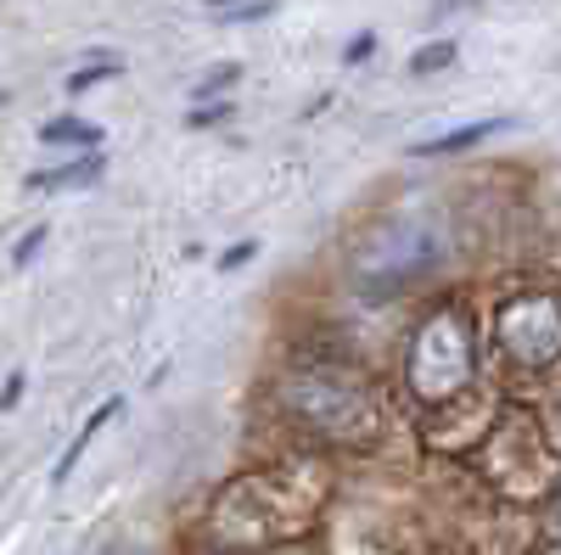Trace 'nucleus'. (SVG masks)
I'll return each mask as SVG.
<instances>
[{"instance_id":"nucleus-10","label":"nucleus","mask_w":561,"mask_h":555,"mask_svg":"<svg viewBox=\"0 0 561 555\" xmlns=\"http://www.w3.org/2000/svg\"><path fill=\"white\" fill-rule=\"evenodd\" d=\"M237 79H242V68H237V62H219V68H208V73L192 84V96L208 107V102H219V96H225V90L237 84Z\"/></svg>"},{"instance_id":"nucleus-12","label":"nucleus","mask_w":561,"mask_h":555,"mask_svg":"<svg viewBox=\"0 0 561 555\" xmlns=\"http://www.w3.org/2000/svg\"><path fill=\"white\" fill-rule=\"evenodd\" d=\"M230 113H237L230 102H214V107H192V113H185V129H214V124H230Z\"/></svg>"},{"instance_id":"nucleus-1","label":"nucleus","mask_w":561,"mask_h":555,"mask_svg":"<svg viewBox=\"0 0 561 555\" xmlns=\"http://www.w3.org/2000/svg\"><path fill=\"white\" fill-rule=\"evenodd\" d=\"M287 421H298L304 432L325 438V443H348V449H370L388 427V409H382V393L370 388L359 370L348 365H298L280 377L275 388Z\"/></svg>"},{"instance_id":"nucleus-14","label":"nucleus","mask_w":561,"mask_h":555,"mask_svg":"<svg viewBox=\"0 0 561 555\" xmlns=\"http://www.w3.org/2000/svg\"><path fill=\"white\" fill-rule=\"evenodd\" d=\"M23 393H28V370H12V377H7V388H0V409H18L23 404Z\"/></svg>"},{"instance_id":"nucleus-11","label":"nucleus","mask_w":561,"mask_h":555,"mask_svg":"<svg viewBox=\"0 0 561 555\" xmlns=\"http://www.w3.org/2000/svg\"><path fill=\"white\" fill-rule=\"evenodd\" d=\"M449 62H455V39H433V45H421V51L410 57V73L427 79V73H438V68H449Z\"/></svg>"},{"instance_id":"nucleus-8","label":"nucleus","mask_w":561,"mask_h":555,"mask_svg":"<svg viewBox=\"0 0 561 555\" xmlns=\"http://www.w3.org/2000/svg\"><path fill=\"white\" fill-rule=\"evenodd\" d=\"M39 141L45 147H84V152H96L102 147V129L84 124V118H51V124H39Z\"/></svg>"},{"instance_id":"nucleus-4","label":"nucleus","mask_w":561,"mask_h":555,"mask_svg":"<svg viewBox=\"0 0 561 555\" xmlns=\"http://www.w3.org/2000/svg\"><path fill=\"white\" fill-rule=\"evenodd\" d=\"M494 343L511 370L528 377H556V348H561V309L550 287H523L494 309Z\"/></svg>"},{"instance_id":"nucleus-16","label":"nucleus","mask_w":561,"mask_h":555,"mask_svg":"<svg viewBox=\"0 0 561 555\" xmlns=\"http://www.w3.org/2000/svg\"><path fill=\"white\" fill-rule=\"evenodd\" d=\"M253 258H259V242H237V247L219 253V269L230 275V269H242V264H253Z\"/></svg>"},{"instance_id":"nucleus-18","label":"nucleus","mask_w":561,"mask_h":555,"mask_svg":"<svg viewBox=\"0 0 561 555\" xmlns=\"http://www.w3.org/2000/svg\"><path fill=\"white\" fill-rule=\"evenodd\" d=\"M478 7H483V0H438L433 18H449V12H478Z\"/></svg>"},{"instance_id":"nucleus-6","label":"nucleus","mask_w":561,"mask_h":555,"mask_svg":"<svg viewBox=\"0 0 561 555\" xmlns=\"http://www.w3.org/2000/svg\"><path fill=\"white\" fill-rule=\"evenodd\" d=\"M500 129H511V118H483V124H460V129L438 135V141H421V147H410V158H455V152H472V147L494 141Z\"/></svg>"},{"instance_id":"nucleus-2","label":"nucleus","mask_w":561,"mask_h":555,"mask_svg":"<svg viewBox=\"0 0 561 555\" xmlns=\"http://www.w3.org/2000/svg\"><path fill=\"white\" fill-rule=\"evenodd\" d=\"M478 359H483V332H478V314L466 298H444L433 314L415 320L410 348H404V388L433 404L449 409L455 398L472 393L478 382Z\"/></svg>"},{"instance_id":"nucleus-7","label":"nucleus","mask_w":561,"mask_h":555,"mask_svg":"<svg viewBox=\"0 0 561 555\" xmlns=\"http://www.w3.org/2000/svg\"><path fill=\"white\" fill-rule=\"evenodd\" d=\"M118 409H124V398H102L96 409H90V421L79 427V438H73L68 449H62V460H57V472H51V483H57V488H62V483L73 477V466H79V454L90 449V438H96V432H102V427L113 421V415H118Z\"/></svg>"},{"instance_id":"nucleus-19","label":"nucleus","mask_w":561,"mask_h":555,"mask_svg":"<svg viewBox=\"0 0 561 555\" xmlns=\"http://www.w3.org/2000/svg\"><path fill=\"white\" fill-rule=\"evenodd\" d=\"M96 555H152L147 544H107V550H96Z\"/></svg>"},{"instance_id":"nucleus-17","label":"nucleus","mask_w":561,"mask_h":555,"mask_svg":"<svg viewBox=\"0 0 561 555\" xmlns=\"http://www.w3.org/2000/svg\"><path fill=\"white\" fill-rule=\"evenodd\" d=\"M370 57H377V34L365 28V34H354V39H348V51H343V62H370Z\"/></svg>"},{"instance_id":"nucleus-20","label":"nucleus","mask_w":561,"mask_h":555,"mask_svg":"<svg viewBox=\"0 0 561 555\" xmlns=\"http://www.w3.org/2000/svg\"><path fill=\"white\" fill-rule=\"evenodd\" d=\"M203 7H208V12H237L242 0H203Z\"/></svg>"},{"instance_id":"nucleus-3","label":"nucleus","mask_w":561,"mask_h":555,"mask_svg":"<svg viewBox=\"0 0 561 555\" xmlns=\"http://www.w3.org/2000/svg\"><path fill=\"white\" fill-rule=\"evenodd\" d=\"M449 236H444V219L438 213H393L382 230H370V236L354 247L348 258V275L359 292H399L421 275H433L438 258H444Z\"/></svg>"},{"instance_id":"nucleus-13","label":"nucleus","mask_w":561,"mask_h":555,"mask_svg":"<svg viewBox=\"0 0 561 555\" xmlns=\"http://www.w3.org/2000/svg\"><path fill=\"white\" fill-rule=\"evenodd\" d=\"M259 18H275V0H242L237 12H225V23H259Z\"/></svg>"},{"instance_id":"nucleus-5","label":"nucleus","mask_w":561,"mask_h":555,"mask_svg":"<svg viewBox=\"0 0 561 555\" xmlns=\"http://www.w3.org/2000/svg\"><path fill=\"white\" fill-rule=\"evenodd\" d=\"M102 169H107V158H102V152H84V158L57 163V169H34V174L23 180V192H28V197H45V192H73V185L102 180Z\"/></svg>"},{"instance_id":"nucleus-9","label":"nucleus","mask_w":561,"mask_h":555,"mask_svg":"<svg viewBox=\"0 0 561 555\" xmlns=\"http://www.w3.org/2000/svg\"><path fill=\"white\" fill-rule=\"evenodd\" d=\"M124 73V57H96L90 68H73L68 79H62V90L68 96H84V90H96V84H107V79H118Z\"/></svg>"},{"instance_id":"nucleus-15","label":"nucleus","mask_w":561,"mask_h":555,"mask_svg":"<svg viewBox=\"0 0 561 555\" xmlns=\"http://www.w3.org/2000/svg\"><path fill=\"white\" fill-rule=\"evenodd\" d=\"M39 242H45V224H34V230H23V242L12 247V264L23 269V264H34V253H39Z\"/></svg>"}]
</instances>
